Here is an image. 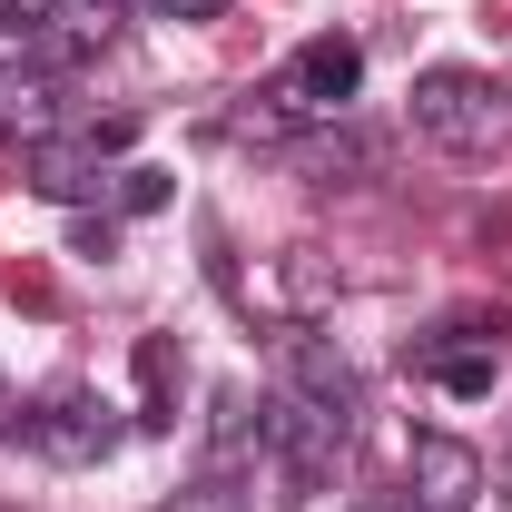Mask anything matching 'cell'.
<instances>
[{"instance_id": "5bb4252c", "label": "cell", "mask_w": 512, "mask_h": 512, "mask_svg": "<svg viewBox=\"0 0 512 512\" xmlns=\"http://www.w3.org/2000/svg\"><path fill=\"white\" fill-rule=\"evenodd\" d=\"M79 138H89L99 158H128V148H138V109H109V119H79Z\"/></svg>"}, {"instance_id": "8992f818", "label": "cell", "mask_w": 512, "mask_h": 512, "mask_svg": "<svg viewBox=\"0 0 512 512\" xmlns=\"http://www.w3.org/2000/svg\"><path fill=\"white\" fill-rule=\"evenodd\" d=\"M20 178H30V197H50V207H99V197L119 188V168L79 138V128H60V138H30L20 148Z\"/></svg>"}, {"instance_id": "3957f363", "label": "cell", "mask_w": 512, "mask_h": 512, "mask_svg": "<svg viewBox=\"0 0 512 512\" xmlns=\"http://www.w3.org/2000/svg\"><path fill=\"white\" fill-rule=\"evenodd\" d=\"M355 89H365V40H345V30H316V40H296L276 79H266V109L296 128V119H345L355 109Z\"/></svg>"}, {"instance_id": "8fae6325", "label": "cell", "mask_w": 512, "mask_h": 512, "mask_svg": "<svg viewBox=\"0 0 512 512\" xmlns=\"http://www.w3.org/2000/svg\"><path fill=\"white\" fill-rule=\"evenodd\" d=\"M335 286H345V276L325 266V247H286V306H296V325L316 316V306L335 296Z\"/></svg>"}, {"instance_id": "9c48e42d", "label": "cell", "mask_w": 512, "mask_h": 512, "mask_svg": "<svg viewBox=\"0 0 512 512\" xmlns=\"http://www.w3.org/2000/svg\"><path fill=\"white\" fill-rule=\"evenodd\" d=\"M60 99H69V89H60V69L20 50V60L0 69V138H20V148H30V138H60V119H69Z\"/></svg>"}, {"instance_id": "277c9868", "label": "cell", "mask_w": 512, "mask_h": 512, "mask_svg": "<svg viewBox=\"0 0 512 512\" xmlns=\"http://www.w3.org/2000/svg\"><path fill=\"white\" fill-rule=\"evenodd\" d=\"M276 394H296V404L325 414L335 434L365 424V384H355V365H345V345L316 335V325H286V335H276Z\"/></svg>"}, {"instance_id": "9a60e30c", "label": "cell", "mask_w": 512, "mask_h": 512, "mask_svg": "<svg viewBox=\"0 0 512 512\" xmlns=\"http://www.w3.org/2000/svg\"><path fill=\"white\" fill-rule=\"evenodd\" d=\"M158 10H168V20H217L227 0H158Z\"/></svg>"}, {"instance_id": "5b68a950", "label": "cell", "mask_w": 512, "mask_h": 512, "mask_svg": "<svg viewBox=\"0 0 512 512\" xmlns=\"http://www.w3.org/2000/svg\"><path fill=\"white\" fill-rule=\"evenodd\" d=\"M483 503V453L463 434H414L404 453V512H473Z\"/></svg>"}, {"instance_id": "2e32d148", "label": "cell", "mask_w": 512, "mask_h": 512, "mask_svg": "<svg viewBox=\"0 0 512 512\" xmlns=\"http://www.w3.org/2000/svg\"><path fill=\"white\" fill-rule=\"evenodd\" d=\"M50 10H60V0H10V20H20V30H30V20H50Z\"/></svg>"}, {"instance_id": "ba28073f", "label": "cell", "mask_w": 512, "mask_h": 512, "mask_svg": "<svg viewBox=\"0 0 512 512\" xmlns=\"http://www.w3.org/2000/svg\"><path fill=\"white\" fill-rule=\"evenodd\" d=\"M375 138L365 128H345V119H316L306 138H286V168L306 178V188H355V178H375Z\"/></svg>"}, {"instance_id": "7a4b0ae2", "label": "cell", "mask_w": 512, "mask_h": 512, "mask_svg": "<svg viewBox=\"0 0 512 512\" xmlns=\"http://www.w3.org/2000/svg\"><path fill=\"white\" fill-rule=\"evenodd\" d=\"M128 424H138V414H119L109 394H89V384H60V394H40V404L10 424V434L40 453V463H60V473H99V463L128 444Z\"/></svg>"}, {"instance_id": "52a82bcc", "label": "cell", "mask_w": 512, "mask_h": 512, "mask_svg": "<svg viewBox=\"0 0 512 512\" xmlns=\"http://www.w3.org/2000/svg\"><path fill=\"white\" fill-rule=\"evenodd\" d=\"M119 10H128V0H60L50 20H30V30H20V50H30V60H50V69H69V60H89V50H109V40H119Z\"/></svg>"}, {"instance_id": "e0dca14e", "label": "cell", "mask_w": 512, "mask_h": 512, "mask_svg": "<svg viewBox=\"0 0 512 512\" xmlns=\"http://www.w3.org/2000/svg\"><path fill=\"white\" fill-rule=\"evenodd\" d=\"M0 30H20V20H10V0H0Z\"/></svg>"}, {"instance_id": "30bf717a", "label": "cell", "mask_w": 512, "mask_h": 512, "mask_svg": "<svg viewBox=\"0 0 512 512\" xmlns=\"http://www.w3.org/2000/svg\"><path fill=\"white\" fill-rule=\"evenodd\" d=\"M188 404V345L178 335H138V434H168Z\"/></svg>"}, {"instance_id": "7c38bea8", "label": "cell", "mask_w": 512, "mask_h": 512, "mask_svg": "<svg viewBox=\"0 0 512 512\" xmlns=\"http://www.w3.org/2000/svg\"><path fill=\"white\" fill-rule=\"evenodd\" d=\"M168 168H119V217H148V207H168Z\"/></svg>"}, {"instance_id": "4fadbf2b", "label": "cell", "mask_w": 512, "mask_h": 512, "mask_svg": "<svg viewBox=\"0 0 512 512\" xmlns=\"http://www.w3.org/2000/svg\"><path fill=\"white\" fill-rule=\"evenodd\" d=\"M69 247L109 266V256H119V217H99V207H69Z\"/></svg>"}, {"instance_id": "6da1fadb", "label": "cell", "mask_w": 512, "mask_h": 512, "mask_svg": "<svg viewBox=\"0 0 512 512\" xmlns=\"http://www.w3.org/2000/svg\"><path fill=\"white\" fill-rule=\"evenodd\" d=\"M404 119L424 128L434 148H453V158H483V148H503V138H512V89H503V79H483V69H414Z\"/></svg>"}]
</instances>
